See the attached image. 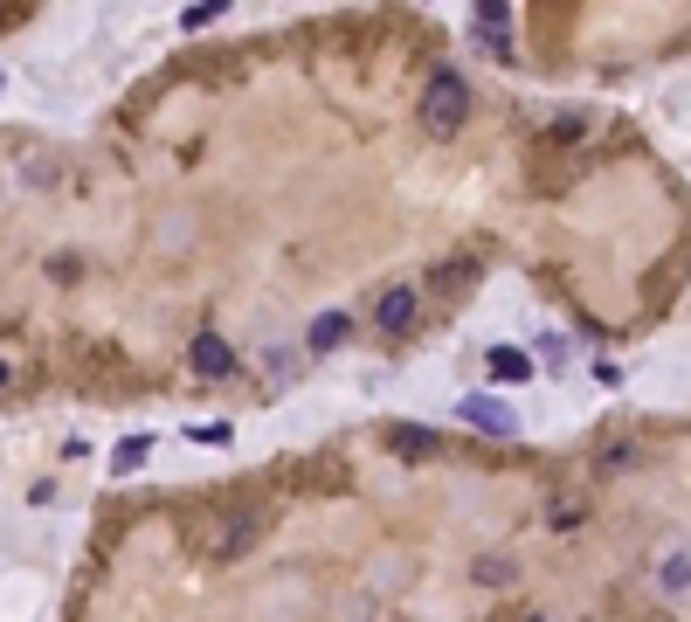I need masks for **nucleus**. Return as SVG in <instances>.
<instances>
[{
    "instance_id": "nucleus-11",
    "label": "nucleus",
    "mask_w": 691,
    "mask_h": 622,
    "mask_svg": "<svg viewBox=\"0 0 691 622\" xmlns=\"http://www.w3.org/2000/svg\"><path fill=\"white\" fill-rule=\"evenodd\" d=\"M139 463H145V436H132V443L118 450V471H139Z\"/></svg>"
},
{
    "instance_id": "nucleus-4",
    "label": "nucleus",
    "mask_w": 691,
    "mask_h": 622,
    "mask_svg": "<svg viewBox=\"0 0 691 622\" xmlns=\"http://www.w3.org/2000/svg\"><path fill=\"white\" fill-rule=\"evenodd\" d=\"M415 304H422L415 283H395V291L374 298V325H380V332H408V325H415Z\"/></svg>"
},
{
    "instance_id": "nucleus-12",
    "label": "nucleus",
    "mask_w": 691,
    "mask_h": 622,
    "mask_svg": "<svg viewBox=\"0 0 691 622\" xmlns=\"http://www.w3.org/2000/svg\"><path fill=\"white\" fill-rule=\"evenodd\" d=\"M477 581H498V588H505V581H511V567H505V560H477Z\"/></svg>"
},
{
    "instance_id": "nucleus-10",
    "label": "nucleus",
    "mask_w": 691,
    "mask_h": 622,
    "mask_svg": "<svg viewBox=\"0 0 691 622\" xmlns=\"http://www.w3.org/2000/svg\"><path fill=\"white\" fill-rule=\"evenodd\" d=\"M684 575H691V560H684V554L663 560V594H684Z\"/></svg>"
},
{
    "instance_id": "nucleus-6",
    "label": "nucleus",
    "mask_w": 691,
    "mask_h": 622,
    "mask_svg": "<svg viewBox=\"0 0 691 622\" xmlns=\"http://www.w3.org/2000/svg\"><path fill=\"white\" fill-rule=\"evenodd\" d=\"M388 450L408 457V463H422V457H436V450H443V436H436V429H422V422H395V429H388Z\"/></svg>"
},
{
    "instance_id": "nucleus-3",
    "label": "nucleus",
    "mask_w": 691,
    "mask_h": 622,
    "mask_svg": "<svg viewBox=\"0 0 691 622\" xmlns=\"http://www.w3.org/2000/svg\"><path fill=\"white\" fill-rule=\"evenodd\" d=\"M187 367H194V374H208V380H222V374H236V346H228L222 332H194Z\"/></svg>"
},
{
    "instance_id": "nucleus-13",
    "label": "nucleus",
    "mask_w": 691,
    "mask_h": 622,
    "mask_svg": "<svg viewBox=\"0 0 691 622\" xmlns=\"http://www.w3.org/2000/svg\"><path fill=\"white\" fill-rule=\"evenodd\" d=\"M8 380H14V367H8V360H0V387H8Z\"/></svg>"
},
{
    "instance_id": "nucleus-9",
    "label": "nucleus",
    "mask_w": 691,
    "mask_h": 622,
    "mask_svg": "<svg viewBox=\"0 0 691 622\" xmlns=\"http://www.w3.org/2000/svg\"><path fill=\"white\" fill-rule=\"evenodd\" d=\"M222 8H228V0H194V8L181 14V29H208V21H215Z\"/></svg>"
},
{
    "instance_id": "nucleus-7",
    "label": "nucleus",
    "mask_w": 691,
    "mask_h": 622,
    "mask_svg": "<svg viewBox=\"0 0 691 622\" xmlns=\"http://www.w3.org/2000/svg\"><path fill=\"white\" fill-rule=\"evenodd\" d=\"M353 340V319H346V311H325V319L312 325V346L318 353H332V346H346Z\"/></svg>"
},
{
    "instance_id": "nucleus-2",
    "label": "nucleus",
    "mask_w": 691,
    "mask_h": 622,
    "mask_svg": "<svg viewBox=\"0 0 691 622\" xmlns=\"http://www.w3.org/2000/svg\"><path fill=\"white\" fill-rule=\"evenodd\" d=\"M256 539H263V512H228L222 526H215V539H208V554L215 560H236V554H249Z\"/></svg>"
},
{
    "instance_id": "nucleus-1",
    "label": "nucleus",
    "mask_w": 691,
    "mask_h": 622,
    "mask_svg": "<svg viewBox=\"0 0 691 622\" xmlns=\"http://www.w3.org/2000/svg\"><path fill=\"white\" fill-rule=\"evenodd\" d=\"M464 118H471V84L456 69H436L429 76V97H422V125L436 139H450V132H464Z\"/></svg>"
},
{
    "instance_id": "nucleus-5",
    "label": "nucleus",
    "mask_w": 691,
    "mask_h": 622,
    "mask_svg": "<svg viewBox=\"0 0 691 622\" xmlns=\"http://www.w3.org/2000/svg\"><path fill=\"white\" fill-rule=\"evenodd\" d=\"M456 415H464L471 429H484V436H519V415H511L505 401H484V395H471V401L456 408Z\"/></svg>"
},
{
    "instance_id": "nucleus-8",
    "label": "nucleus",
    "mask_w": 691,
    "mask_h": 622,
    "mask_svg": "<svg viewBox=\"0 0 691 622\" xmlns=\"http://www.w3.org/2000/svg\"><path fill=\"white\" fill-rule=\"evenodd\" d=\"M492 374L498 380H532V360L519 346H492Z\"/></svg>"
}]
</instances>
